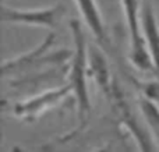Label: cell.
Segmentation results:
<instances>
[{
    "label": "cell",
    "instance_id": "3957f363",
    "mask_svg": "<svg viewBox=\"0 0 159 152\" xmlns=\"http://www.w3.org/2000/svg\"><path fill=\"white\" fill-rule=\"evenodd\" d=\"M129 34V59L137 70L157 74L141 24V0H120Z\"/></svg>",
    "mask_w": 159,
    "mask_h": 152
},
{
    "label": "cell",
    "instance_id": "ba28073f",
    "mask_svg": "<svg viewBox=\"0 0 159 152\" xmlns=\"http://www.w3.org/2000/svg\"><path fill=\"white\" fill-rule=\"evenodd\" d=\"M88 63H89V77L95 81L98 88L109 99L112 96L115 83L112 80L110 69L107 64L105 50L99 45H89L88 47Z\"/></svg>",
    "mask_w": 159,
    "mask_h": 152
},
{
    "label": "cell",
    "instance_id": "8992f818",
    "mask_svg": "<svg viewBox=\"0 0 159 152\" xmlns=\"http://www.w3.org/2000/svg\"><path fill=\"white\" fill-rule=\"evenodd\" d=\"M110 103H112L115 113L117 116V119L123 123V126L134 136V138L137 140V144L140 145V150L143 151H155L158 150L155 140L152 137L151 131H149L148 126L144 127L141 124V120L137 119V116L134 114L130 103L124 99L123 92L120 91V88L117 87V84H115L113 87L112 96L109 98Z\"/></svg>",
    "mask_w": 159,
    "mask_h": 152
},
{
    "label": "cell",
    "instance_id": "52a82bcc",
    "mask_svg": "<svg viewBox=\"0 0 159 152\" xmlns=\"http://www.w3.org/2000/svg\"><path fill=\"white\" fill-rule=\"evenodd\" d=\"M74 3L77 6V10L80 11L81 20L87 25L89 32L92 34L95 43L99 45L106 55L113 56L115 49H113L112 39H110L107 28L105 25L103 16L101 13L98 2L96 0H74Z\"/></svg>",
    "mask_w": 159,
    "mask_h": 152
},
{
    "label": "cell",
    "instance_id": "6da1fadb",
    "mask_svg": "<svg viewBox=\"0 0 159 152\" xmlns=\"http://www.w3.org/2000/svg\"><path fill=\"white\" fill-rule=\"evenodd\" d=\"M73 38V55L70 59V66L67 71L69 85L71 87L73 96L77 102V116L78 127L74 130V134L82 131L88 124L91 116V103L89 88H88V77H89V63H88V41L87 34L82 24L78 20L73 18L69 22Z\"/></svg>",
    "mask_w": 159,
    "mask_h": 152
},
{
    "label": "cell",
    "instance_id": "9c48e42d",
    "mask_svg": "<svg viewBox=\"0 0 159 152\" xmlns=\"http://www.w3.org/2000/svg\"><path fill=\"white\" fill-rule=\"evenodd\" d=\"M141 24L144 39L151 53L157 75L159 77V24L151 0H143L141 3Z\"/></svg>",
    "mask_w": 159,
    "mask_h": 152
},
{
    "label": "cell",
    "instance_id": "30bf717a",
    "mask_svg": "<svg viewBox=\"0 0 159 152\" xmlns=\"http://www.w3.org/2000/svg\"><path fill=\"white\" fill-rule=\"evenodd\" d=\"M138 108H140L141 116H143L145 124L148 126L155 140V144L159 150V105L154 101L141 96L138 101Z\"/></svg>",
    "mask_w": 159,
    "mask_h": 152
},
{
    "label": "cell",
    "instance_id": "7a4b0ae2",
    "mask_svg": "<svg viewBox=\"0 0 159 152\" xmlns=\"http://www.w3.org/2000/svg\"><path fill=\"white\" fill-rule=\"evenodd\" d=\"M56 42V34L49 32L39 42L34 49L25 52L16 57L7 59L2 64L3 78H8L10 81L21 80L42 73L49 67H60L66 66V61L71 59L73 49H59L52 52V47Z\"/></svg>",
    "mask_w": 159,
    "mask_h": 152
},
{
    "label": "cell",
    "instance_id": "277c9868",
    "mask_svg": "<svg viewBox=\"0 0 159 152\" xmlns=\"http://www.w3.org/2000/svg\"><path fill=\"white\" fill-rule=\"evenodd\" d=\"M67 8L64 4L57 3L48 7L38 8H17L10 6H2V22L14 25H27L46 29H56L64 18Z\"/></svg>",
    "mask_w": 159,
    "mask_h": 152
},
{
    "label": "cell",
    "instance_id": "5b68a950",
    "mask_svg": "<svg viewBox=\"0 0 159 152\" xmlns=\"http://www.w3.org/2000/svg\"><path fill=\"white\" fill-rule=\"evenodd\" d=\"M70 95H73V91L69 84L57 88H49L27 99L14 102L13 105H10V114L21 122L32 123L50 109L59 106Z\"/></svg>",
    "mask_w": 159,
    "mask_h": 152
}]
</instances>
